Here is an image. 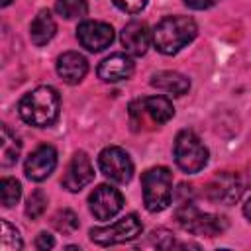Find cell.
<instances>
[{
  "label": "cell",
  "instance_id": "6da1fadb",
  "mask_svg": "<svg viewBox=\"0 0 251 251\" xmlns=\"http://www.w3.org/2000/svg\"><path fill=\"white\" fill-rule=\"evenodd\" d=\"M61 98L53 86H37L27 92L18 106L20 118L35 127H47L59 118Z\"/></svg>",
  "mask_w": 251,
  "mask_h": 251
},
{
  "label": "cell",
  "instance_id": "7a4b0ae2",
  "mask_svg": "<svg viewBox=\"0 0 251 251\" xmlns=\"http://www.w3.org/2000/svg\"><path fill=\"white\" fill-rule=\"evenodd\" d=\"M198 33L196 22L188 16H167L153 29V45L163 55H175Z\"/></svg>",
  "mask_w": 251,
  "mask_h": 251
},
{
  "label": "cell",
  "instance_id": "3957f363",
  "mask_svg": "<svg viewBox=\"0 0 251 251\" xmlns=\"http://www.w3.org/2000/svg\"><path fill=\"white\" fill-rule=\"evenodd\" d=\"M143 204L149 212H161L173 198V175L167 167L147 169L141 176Z\"/></svg>",
  "mask_w": 251,
  "mask_h": 251
},
{
  "label": "cell",
  "instance_id": "277c9868",
  "mask_svg": "<svg viewBox=\"0 0 251 251\" xmlns=\"http://www.w3.org/2000/svg\"><path fill=\"white\" fill-rule=\"evenodd\" d=\"M173 153H175V163L178 165V169L188 175L200 173L208 163V149L204 147L200 137L190 129L178 131V135L175 137Z\"/></svg>",
  "mask_w": 251,
  "mask_h": 251
},
{
  "label": "cell",
  "instance_id": "5b68a950",
  "mask_svg": "<svg viewBox=\"0 0 251 251\" xmlns=\"http://www.w3.org/2000/svg\"><path fill=\"white\" fill-rule=\"evenodd\" d=\"M176 222L194 235L204 237H216L226 231L227 222L222 216L214 214H202L192 202H180L176 208Z\"/></svg>",
  "mask_w": 251,
  "mask_h": 251
},
{
  "label": "cell",
  "instance_id": "8992f818",
  "mask_svg": "<svg viewBox=\"0 0 251 251\" xmlns=\"http://www.w3.org/2000/svg\"><path fill=\"white\" fill-rule=\"evenodd\" d=\"M143 231V226L139 222V218L135 214H127L122 220L104 226V227H92L90 229V239L96 245L108 247V245H118V243H126L131 241L135 237H139Z\"/></svg>",
  "mask_w": 251,
  "mask_h": 251
},
{
  "label": "cell",
  "instance_id": "52a82bcc",
  "mask_svg": "<svg viewBox=\"0 0 251 251\" xmlns=\"http://www.w3.org/2000/svg\"><path fill=\"white\" fill-rule=\"evenodd\" d=\"M129 116L133 124H141L147 118L153 124L163 126L175 116V108H173V102L165 96H147L129 104Z\"/></svg>",
  "mask_w": 251,
  "mask_h": 251
},
{
  "label": "cell",
  "instance_id": "ba28073f",
  "mask_svg": "<svg viewBox=\"0 0 251 251\" xmlns=\"http://www.w3.org/2000/svg\"><path fill=\"white\" fill-rule=\"evenodd\" d=\"M98 167L106 178L126 184L133 176V163L122 147H106L98 155Z\"/></svg>",
  "mask_w": 251,
  "mask_h": 251
},
{
  "label": "cell",
  "instance_id": "9c48e42d",
  "mask_svg": "<svg viewBox=\"0 0 251 251\" xmlns=\"http://www.w3.org/2000/svg\"><path fill=\"white\" fill-rule=\"evenodd\" d=\"M88 206H90V212L96 220L106 222V220H112L124 208V196L118 188L108 186V184H100L90 194Z\"/></svg>",
  "mask_w": 251,
  "mask_h": 251
},
{
  "label": "cell",
  "instance_id": "30bf717a",
  "mask_svg": "<svg viewBox=\"0 0 251 251\" xmlns=\"http://www.w3.org/2000/svg\"><path fill=\"white\" fill-rule=\"evenodd\" d=\"M76 39L78 43L92 53H98L114 41V29L106 22H96V20H86L78 24L76 27Z\"/></svg>",
  "mask_w": 251,
  "mask_h": 251
},
{
  "label": "cell",
  "instance_id": "8fae6325",
  "mask_svg": "<svg viewBox=\"0 0 251 251\" xmlns=\"http://www.w3.org/2000/svg\"><path fill=\"white\" fill-rule=\"evenodd\" d=\"M208 198L220 204H235L243 194V182L233 173H222L208 184Z\"/></svg>",
  "mask_w": 251,
  "mask_h": 251
},
{
  "label": "cell",
  "instance_id": "7c38bea8",
  "mask_svg": "<svg viewBox=\"0 0 251 251\" xmlns=\"http://www.w3.org/2000/svg\"><path fill=\"white\" fill-rule=\"evenodd\" d=\"M57 167V151L51 145H39L25 159V176L29 180H45Z\"/></svg>",
  "mask_w": 251,
  "mask_h": 251
},
{
  "label": "cell",
  "instance_id": "4fadbf2b",
  "mask_svg": "<svg viewBox=\"0 0 251 251\" xmlns=\"http://www.w3.org/2000/svg\"><path fill=\"white\" fill-rule=\"evenodd\" d=\"M94 178V169H92V163L90 159L86 157L84 151H78L75 153V157L71 159L69 167H67V173L63 176V186L69 190V192H78L82 190L86 184H90Z\"/></svg>",
  "mask_w": 251,
  "mask_h": 251
},
{
  "label": "cell",
  "instance_id": "5bb4252c",
  "mask_svg": "<svg viewBox=\"0 0 251 251\" xmlns=\"http://www.w3.org/2000/svg\"><path fill=\"white\" fill-rule=\"evenodd\" d=\"M151 39H153V33L143 22H129L122 29V45L127 55H133V57L145 55L151 45Z\"/></svg>",
  "mask_w": 251,
  "mask_h": 251
},
{
  "label": "cell",
  "instance_id": "9a60e30c",
  "mask_svg": "<svg viewBox=\"0 0 251 251\" xmlns=\"http://www.w3.org/2000/svg\"><path fill=\"white\" fill-rule=\"evenodd\" d=\"M133 73V61L126 53H112L98 65V76L106 82H120Z\"/></svg>",
  "mask_w": 251,
  "mask_h": 251
},
{
  "label": "cell",
  "instance_id": "2e32d148",
  "mask_svg": "<svg viewBox=\"0 0 251 251\" xmlns=\"http://www.w3.org/2000/svg\"><path fill=\"white\" fill-rule=\"evenodd\" d=\"M88 71L86 59L76 51H67L57 59V73L67 84H78Z\"/></svg>",
  "mask_w": 251,
  "mask_h": 251
},
{
  "label": "cell",
  "instance_id": "e0dca14e",
  "mask_svg": "<svg viewBox=\"0 0 251 251\" xmlns=\"http://www.w3.org/2000/svg\"><path fill=\"white\" fill-rule=\"evenodd\" d=\"M151 86H155L157 90H163L167 94H173V96H182V94L188 92L190 80L184 75H180V73L161 71V73L151 76Z\"/></svg>",
  "mask_w": 251,
  "mask_h": 251
},
{
  "label": "cell",
  "instance_id": "ac0fdd59",
  "mask_svg": "<svg viewBox=\"0 0 251 251\" xmlns=\"http://www.w3.org/2000/svg\"><path fill=\"white\" fill-rule=\"evenodd\" d=\"M55 31H57V24H55L51 12L49 10H39L37 16L33 18L31 25H29V37H31V41L41 47V45H45V43H49L53 39Z\"/></svg>",
  "mask_w": 251,
  "mask_h": 251
},
{
  "label": "cell",
  "instance_id": "d6986e66",
  "mask_svg": "<svg viewBox=\"0 0 251 251\" xmlns=\"http://www.w3.org/2000/svg\"><path fill=\"white\" fill-rule=\"evenodd\" d=\"M20 149H22L20 139L10 131L8 126H2L0 127V165L12 167L20 157Z\"/></svg>",
  "mask_w": 251,
  "mask_h": 251
},
{
  "label": "cell",
  "instance_id": "ffe728a7",
  "mask_svg": "<svg viewBox=\"0 0 251 251\" xmlns=\"http://www.w3.org/2000/svg\"><path fill=\"white\" fill-rule=\"evenodd\" d=\"M55 10L59 16H63L67 20H75V18L86 16L88 4H86V0H57Z\"/></svg>",
  "mask_w": 251,
  "mask_h": 251
},
{
  "label": "cell",
  "instance_id": "44dd1931",
  "mask_svg": "<svg viewBox=\"0 0 251 251\" xmlns=\"http://www.w3.org/2000/svg\"><path fill=\"white\" fill-rule=\"evenodd\" d=\"M24 247L20 231L6 220H2V235H0V249L2 251H20Z\"/></svg>",
  "mask_w": 251,
  "mask_h": 251
},
{
  "label": "cell",
  "instance_id": "7402d4cb",
  "mask_svg": "<svg viewBox=\"0 0 251 251\" xmlns=\"http://www.w3.org/2000/svg\"><path fill=\"white\" fill-rule=\"evenodd\" d=\"M22 196V186L16 178H2L0 180V200L6 208H12Z\"/></svg>",
  "mask_w": 251,
  "mask_h": 251
},
{
  "label": "cell",
  "instance_id": "603a6c76",
  "mask_svg": "<svg viewBox=\"0 0 251 251\" xmlns=\"http://www.w3.org/2000/svg\"><path fill=\"white\" fill-rule=\"evenodd\" d=\"M53 226L61 233H73L78 227V218L73 210H59L53 216Z\"/></svg>",
  "mask_w": 251,
  "mask_h": 251
},
{
  "label": "cell",
  "instance_id": "cb8c5ba5",
  "mask_svg": "<svg viewBox=\"0 0 251 251\" xmlns=\"http://www.w3.org/2000/svg\"><path fill=\"white\" fill-rule=\"evenodd\" d=\"M47 208V196L43 190H33L27 198V204H25V214L31 218V220H37Z\"/></svg>",
  "mask_w": 251,
  "mask_h": 251
},
{
  "label": "cell",
  "instance_id": "d4e9b609",
  "mask_svg": "<svg viewBox=\"0 0 251 251\" xmlns=\"http://www.w3.org/2000/svg\"><path fill=\"white\" fill-rule=\"evenodd\" d=\"M175 245V237L167 229H155L151 231L149 239L143 243V247H157V249H169Z\"/></svg>",
  "mask_w": 251,
  "mask_h": 251
},
{
  "label": "cell",
  "instance_id": "484cf974",
  "mask_svg": "<svg viewBox=\"0 0 251 251\" xmlns=\"http://www.w3.org/2000/svg\"><path fill=\"white\" fill-rule=\"evenodd\" d=\"M120 10H124V12H127V14H137V12H141L143 8H145V4H147V0H112Z\"/></svg>",
  "mask_w": 251,
  "mask_h": 251
},
{
  "label": "cell",
  "instance_id": "4316f807",
  "mask_svg": "<svg viewBox=\"0 0 251 251\" xmlns=\"http://www.w3.org/2000/svg\"><path fill=\"white\" fill-rule=\"evenodd\" d=\"M53 245H55V239H53V235H49L47 231H41V233L37 235V239H35V247L41 249V251H47V249H51Z\"/></svg>",
  "mask_w": 251,
  "mask_h": 251
},
{
  "label": "cell",
  "instance_id": "83f0119b",
  "mask_svg": "<svg viewBox=\"0 0 251 251\" xmlns=\"http://www.w3.org/2000/svg\"><path fill=\"white\" fill-rule=\"evenodd\" d=\"M220 0H184V4L192 10H206V8H212Z\"/></svg>",
  "mask_w": 251,
  "mask_h": 251
},
{
  "label": "cell",
  "instance_id": "f1b7e54d",
  "mask_svg": "<svg viewBox=\"0 0 251 251\" xmlns=\"http://www.w3.org/2000/svg\"><path fill=\"white\" fill-rule=\"evenodd\" d=\"M243 214H245V218L251 222V198H249V200L243 204Z\"/></svg>",
  "mask_w": 251,
  "mask_h": 251
},
{
  "label": "cell",
  "instance_id": "f546056e",
  "mask_svg": "<svg viewBox=\"0 0 251 251\" xmlns=\"http://www.w3.org/2000/svg\"><path fill=\"white\" fill-rule=\"evenodd\" d=\"M12 0H0V6H8Z\"/></svg>",
  "mask_w": 251,
  "mask_h": 251
}]
</instances>
